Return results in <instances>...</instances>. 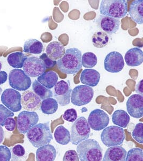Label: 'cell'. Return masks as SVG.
Here are the masks:
<instances>
[{
	"label": "cell",
	"mask_w": 143,
	"mask_h": 161,
	"mask_svg": "<svg viewBox=\"0 0 143 161\" xmlns=\"http://www.w3.org/2000/svg\"><path fill=\"white\" fill-rule=\"evenodd\" d=\"M82 52L77 48L66 50L64 55L56 61L60 71L66 74H75L82 68Z\"/></svg>",
	"instance_id": "6da1fadb"
},
{
	"label": "cell",
	"mask_w": 143,
	"mask_h": 161,
	"mask_svg": "<svg viewBox=\"0 0 143 161\" xmlns=\"http://www.w3.org/2000/svg\"><path fill=\"white\" fill-rule=\"evenodd\" d=\"M29 141L33 147H39L48 145L53 140L49 123H39L32 127L26 133Z\"/></svg>",
	"instance_id": "7a4b0ae2"
},
{
	"label": "cell",
	"mask_w": 143,
	"mask_h": 161,
	"mask_svg": "<svg viewBox=\"0 0 143 161\" xmlns=\"http://www.w3.org/2000/svg\"><path fill=\"white\" fill-rule=\"evenodd\" d=\"M77 152L81 161H101L103 149L98 141L87 139L77 145Z\"/></svg>",
	"instance_id": "3957f363"
},
{
	"label": "cell",
	"mask_w": 143,
	"mask_h": 161,
	"mask_svg": "<svg viewBox=\"0 0 143 161\" xmlns=\"http://www.w3.org/2000/svg\"><path fill=\"white\" fill-rule=\"evenodd\" d=\"M99 10L103 16L119 19L127 15L128 3L125 0H103Z\"/></svg>",
	"instance_id": "277c9868"
},
{
	"label": "cell",
	"mask_w": 143,
	"mask_h": 161,
	"mask_svg": "<svg viewBox=\"0 0 143 161\" xmlns=\"http://www.w3.org/2000/svg\"><path fill=\"white\" fill-rule=\"evenodd\" d=\"M91 128L87 121L84 117L76 119L71 128L70 141L73 145H77L90 137Z\"/></svg>",
	"instance_id": "5b68a950"
},
{
	"label": "cell",
	"mask_w": 143,
	"mask_h": 161,
	"mask_svg": "<svg viewBox=\"0 0 143 161\" xmlns=\"http://www.w3.org/2000/svg\"><path fill=\"white\" fill-rule=\"evenodd\" d=\"M101 140L103 143L108 147L119 146L124 141V130L118 126L107 127L101 133Z\"/></svg>",
	"instance_id": "8992f818"
},
{
	"label": "cell",
	"mask_w": 143,
	"mask_h": 161,
	"mask_svg": "<svg viewBox=\"0 0 143 161\" xmlns=\"http://www.w3.org/2000/svg\"><path fill=\"white\" fill-rule=\"evenodd\" d=\"M9 82L12 89L25 92L31 86V80L22 69L11 70L9 74Z\"/></svg>",
	"instance_id": "52a82bcc"
},
{
	"label": "cell",
	"mask_w": 143,
	"mask_h": 161,
	"mask_svg": "<svg viewBox=\"0 0 143 161\" xmlns=\"http://www.w3.org/2000/svg\"><path fill=\"white\" fill-rule=\"evenodd\" d=\"M93 96L94 90L91 87L80 85L72 90L71 102L76 106H83L91 102Z\"/></svg>",
	"instance_id": "ba28073f"
},
{
	"label": "cell",
	"mask_w": 143,
	"mask_h": 161,
	"mask_svg": "<svg viewBox=\"0 0 143 161\" xmlns=\"http://www.w3.org/2000/svg\"><path fill=\"white\" fill-rule=\"evenodd\" d=\"M39 119V115L35 112H21L17 119V127L19 132L20 133H26L29 129L37 124Z\"/></svg>",
	"instance_id": "9c48e42d"
},
{
	"label": "cell",
	"mask_w": 143,
	"mask_h": 161,
	"mask_svg": "<svg viewBox=\"0 0 143 161\" xmlns=\"http://www.w3.org/2000/svg\"><path fill=\"white\" fill-rule=\"evenodd\" d=\"M1 102L7 108L13 112L22 110L21 95L18 91L11 89H7L1 95Z\"/></svg>",
	"instance_id": "30bf717a"
},
{
	"label": "cell",
	"mask_w": 143,
	"mask_h": 161,
	"mask_svg": "<svg viewBox=\"0 0 143 161\" xmlns=\"http://www.w3.org/2000/svg\"><path fill=\"white\" fill-rule=\"evenodd\" d=\"M87 123L92 130L100 131L107 127L109 123V118L104 111L95 109L90 112Z\"/></svg>",
	"instance_id": "8fae6325"
},
{
	"label": "cell",
	"mask_w": 143,
	"mask_h": 161,
	"mask_svg": "<svg viewBox=\"0 0 143 161\" xmlns=\"http://www.w3.org/2000/svg\"><path fill=\"white\" fill-rule=\"evenodd\" d=\"M24 73L29 77H39L46 71L44 63L39 58L30 57L26 59L23 66Z\"/></svg>",
	"instance_id": "7c38bea8"
},
{
	"label": "cell",
	"mask_w": 143,
	"mask_h": 161,
	"mask_svg": "<svg viewBox=\"0 0 143 161\" xmlns=\"http://www.w3.org/2000/svg\"><path fill=\"white\" fill-rule=\"evenodd\" d=\"M54 87V98L57 103L61 106L69 104L72 90L69 84L64 80L57 82Z\"/></svg>",
	"instance_id": "4fadbf2b"
},
{
	"label": "cell",
	"mask_w": 143,
	"mask_h": 161,
	"mask_svg": "<svg viewBox=\"0 0 143 161\" xmlns=\"http://www.w3.org/2000/svg\"><path fill=\"white\" fill-rule=\"evenodd\" d=\"M124 66L123 57L118 52H111L106 55L104 61V67L106 71L116 73L122 71Z\"/></svg>",
	"instance_id": "5bb4252c"
},
{
	"label": "cell",
	"mask_w": 143,
	"mask_h": 161,
	"mask_svg": "<svg viewBox=\"0 0 143 161\" xmlns=\"http://www.w3.org/2000/svg\"><path fill=\"white\" fill-rule=\"evenodd\" d=\"M41 99L32 90H26L21 96V105L28 111L38 110L41 104Z\"/></svg>",
	"instance_id": "9a60e30c"
},
{
	"label": "cell",
	"mask_w": 143,
	"mask_h": 161,
	"mask_svg": "<svg viewBox=\"0 0 143 161\" xmlns=\"http://www.w3.org/2000/svg\"><path fill=\"white\" fill-rule=\"evenodd\" d=\"M127 109L132 117L139 119L143 115V97L134 94L129 98L127 102Z\"/></svg>",
	"instance_id": "2e32d148"
},
{
	"label": "cell",
	"mask_w": 143,
	"mask_h": 161,
	"mask_svg": "<svg viewBox=\"0 0 143 161\" xmlns=\"http://www.w3.org/2000/svg\"><path fill=\"white\" fill-rule=\"evenodd\" d=\"M98 26L107 34L113 35L118 32L120 25V20L110 17L100 15L97 20Z\"/></svg>",
	"instance_id": "e0dca14e"
},
{
	"label": "cell",
	"mask_w": 143,
	"mask_h": 161,
	"mask_svg": "<svg viewBox=\"0 0 143 161\" xmlns=\"http://www.w3.org/2000/svg\"><path fill=\"white\" fill-rule=\"evenodd\" d=\"M127 153L122 146L110 147L106 151L103 161H125Z\"/></svg>",
	"instance_id": "ac0fdd59"
},
{
	"label": "cell",
	"mask_w": 143,
	"mask_h": 161,
	"mask_svg": "<svg viewBox=\"0 0 143 161\" xmlns=\"http://www.w3.org/2000/svg\"><path fill=\"white\" fill-rule=\"evenodd\" d=\"M81 82L87 86L94 87L97 86L100 80V74L93 69L83 70L80 77Z\"/></svg>",
	"instance_id": "d6986e66"
},
{
	"label": "cell",
	"mask_w": 143,
	"mask_h": 161,
	"mask_svg": "<svg viewBox=\"0 0 143 161\" xmlns=\"http://www.w3.org/2000/svg\"><path fill=\"white\" fill-rule=\"evenodd\" d=\"M57 153L55 147L52 145H45L38 148L36 152L37 161H54Z\"/></svg>",
	"instance_id": "ffe728a7"
},
{
	"label": "cell",
	"mask_w": 143,
	"mask_h": 161,
	"mask_svg": "<svg viewBox=\"0 0 143 161\" xmlns=\"http://www.w3.org/2000/svg\"><path fill=\"white\" fill-rule=\"evenodd\" d=\"M125 61L127 65L130 67H137L143 62V52L140 48H131L125 54Z\"/></svg>",
	"instance_id": "44dd1931"
},
{
	"label": "cell",
	"mask_w": 143,
	"mask_h": 161,
	"mask_svg": "<svg viewBox=\"0 0 143 161\" xmlns=\"http://www.w3.org/2000/svg\"><path fill=\"white\" fill-rule=\"evenodd\" d=\"M66 48L62 43L59 42H53L46 47V54L53 61L58 60L64 55Z\"/></svg>",
	"instance_id": "7402d4cb"
},
{
	"label": "cell",
	"mask_w": 143,
	"mask_h": 161,
	"mask_svg": "<svg viewBox=\"0 0 143 161\" xmlns=\"http://www.w3.org/2000/svg\"><path fill=\"white\" fill-rule=\"evenodd\" d=\"M131 19L137 24H142L143 23V1L136 0L131 4L129 10Z\"/></svg>",
	"instance_id": "603a6c76"
},
{
	"label": "cell",
	"mask_w": 143,
	"mask_h": 161,
	"mask_svg": "<svg viewBox=\"0 0 143 161\" xmlns=\"http://www.w3.org/2000/svg\"><path fill=\"white\" fill-rule=\"evenodd\" d=\"M59 80L57 73L55 71H45L42 75L38 77L37 80L43 86L48 89H51L55 86Z\"/></svg>",
	"instance_id": "cb8c5ba5"
},
{
	"label": "cell",
	"mask_w": 143,
	"mask_h": 161,
	"mask_svg": "<svg viewBox=\"0 0 143 161\" xmlns=\"http://www.w3.org/2000/svg\"><path fill=\"white\" fill-rule=\"evenodd\" d=\"M130 118L127 112L124 110H118L114 112L112 115V121L114 124L121 128H125L130 123Z\"/></svg>",
	"instance_id": "d4e9b609"
},
{
	"label": "cell",
	"mask_w": 143,
	"mask_h": 161,
	"mask_svg": "<svg viewBox=\"0 0 143 161\" xmlns=\"http://www.w3.org/2000/svg\"><path fill=\"white\" fill-rule=\"evenodd\" d=\"M42 42L35 39H29L26 40L24 45L23 51L25 53L39 54L43 50Z\"/></svg>",
	"instance_id": "484cf974"
},
{
	"label": "cell",
	"mask_w": 143,
	"mask_h": 161,
	"mask_svg": "<svg viewBox=\"0 0 143 161\" xmlns=\"http://www.w3.org/2000/svg\"><path fill=\"white\" fill-rule=\"evenodd\" d=\"M54 137L55 141L61 145H68L71 140L70 132L63 126H59L56 128Z\"/></svg>",
	"instance_id": "4316f807"
},
{
	"label": "cell",
	"mask_w": 143,
	"mask_h": 161,
	"mask_svg": "<svg viewBox=\"0 0 143 161\" xmlns=\"http://www.w3.org/2000/svg\"><path fill=\"white\" fill-rule=\"evenodd\" d=\"M28 56L22 52H15L10 54L7 58V61L10 66L18 69L23 68L24 61Z\"/></svg>",
	"instance_id": "83f0119b"
},
{
	"label": "cell",
	"mask_w": 143,
	"mask_h": 161,
	"mask_svg": "<svg viewBox=\"0 0 143 161\" xmlns=\"http://www.w3.org/2000/svg\"><path fill=\"white\" fill-rule=\"evenodd\" d=\"M32 89L34 93L40 97L41 100L51 98L53 96L51 90L48 89L35 80L32 83Z\"/></svg>",
	"instance_id": "f1b7e54d"
},
{
	"label": "cell",
	"mask_w": 143,
	"mask_h": 161,
	"mask_svg": "<svg viewBox=\"0 0 143 161\" xmlns=\"http://www.w3.org/2000/svg\"><path fill=\"white\" fill-rule=\"evenodd\" d=\"M58 109L57 101L52 98H48L44 99L41 102L40 110L43 114H55Z\"/></svg>",
	"instance_id": "f546056e"
},
{
	"label": "cell",
	"mask_w": 143,
	"mask_h": 161,
	"mask_svg": "<svg viewBox=\"0 0 143 161\" xmlns=\"http://www.w3.org/2000/svg\"><path fill=\"white\" fill-rule=\"evenodd\" d=\"M93 46L97 48H103L107 45L109 41V36L103 31L95 32L92 38Z\"/></svg>",
	"instance_id": "4dcf8cb0"
},
{
	"label": "cell",
	"mask_w": 143,
	"mask_h": 161,
	"mask_svg": "<svg viewBox=\"0 0 143 161\" xmlns=\"http://www.w3.org/2000/svg\"><path fill=\"white\" fill-rule=\"evenodd\" d=\"M97 62V57L92 52H86L82 56V64L85 68H93Z\"/></svg>",
	"instance_id": "1f68e13d"
},
{
	"label": "cell",
	"mask_w": 143,
	"mask_h": 161,
	"mask_svg": "<svg viewBox=\"0 0 143 161\" xmlns=\"http://www.w3.org/2000/svg\"><path fill=\"white\" fill-rule=\"evenodd\" d=\"M125 161H143V150L140 148H132L127 153Z\"/></svg>",
	"instance_id": "d6a6232c"
},
{
	"label": "cell",
	"mask_w": 143,
	"mask_h": 161,
	"mask_svg": "<svg viewBox=\"0 0 143 161\" xmlns=\"http://www.w3.org/2000/svg\"><path fill=\"white\" fill-rule=\"evenodd\" d=\"M25 150L20 145H17L12 149L11 161H22L25 155Z\"/></svg>",
	"instance_id": "836d02e7"
},
{
	"label": "cell",
	"mask_w": 143,
	"mask_h": 161,
	"mask_svg": "<svg viewBox=\"0 0 143 161\" xmlns=\"http://www.w3.org/2000/svg\"><path fill=\"white\" fill-rule=\"evenodd\" d=\"M132 137L140 144L143 143V124L138 123L132 133Z\"/></svg>",
	"instance_id": "e575fe53"
},
{
	"label": "cell",
	"mask_w": 143,
	"mask_h": 161,
	"mask_svg": "<svg viewBox=\"0 0 143 161\" xmlns=\"http://www.w3.org/2000/svg\"><path fill=\"white\" fill-rule=\"evenodd\" d=\"M14 114L3 105L0 104V126H4V122L8 118L13 117Z\"/></svg>",
	"instance_id": "d590c367"
},
{
	"label": "cell",
	"mask_w": 143,
	"mask_h": 161,
	"mask_svg": "<svg viewBox=\"0 0 143 161\" xmlns=\"http://www.w3.org/2000/svg\"><path fill=\"white\" fill-rule=\"evenodd\" d=\"M11 153L10 149L6 146H0V161H10Z\"/></svg>",
	"instance_id": "8d00e7d4"
},
{
	"label": "cell",
	"mask_w": 143,
	"mask_h": 161,
	"mask_svg": "<svg viewBox=\"0 0 143 161\" xmlns=\"http://www.w3.org/2000/svg\"><path fill=\"white\" fill-rule=\"evenodd\" d=\"M63 117L64 120L70 123L75 122L77 118V111L74 108L68 109L64 112Z\"/></svg>",
	"instance_id": "74e56055"
},
{
	"label": "cell",
	"mask_w": 143,
	"mask_h": 161,
	"mask_svg": "<svg viewBox=\"0 0 143 161\" xmlns=\"http://www.w3.org/2000/svg\"><path fill=\"white\" fill-rule=\"evenodd\" d=\"M63 161H79V158L75 150H69L66 152Z\"/></svg>",
	"instance_id": "f35d334b"
},
{
	"label": "cell",
	"mask_w": 143,
	"mask_h": 161,
	"mask_svg": "<svg viewBox=\"0 0 143 161\" xmlns=\"http://www.w3.org/2000/svg\"><path fill=\"white\" fill-rule=\"evenodd\" d=\"M39 59L44 63L46 69L53 68L56 64V61L52 60L50 59V58L48 57L46 53L42 54L39 58Z\"/></svg>",
	"instance_id": "ab89813d"
},
{
	"label": "cell",
	"mask_w": 143,
	"mask_h": 161,
	"mask_svg": "<svg viewBox=\"0 0 143 161\" xmlns=\"http://www.w3.org/2000/svg\"><path fill=\"white\" fill-rule=\"evenodd\" d=\"M4 126L8 131H13L15 130L16 127V123L15 119L12 117L8 118L4 122Z\"/></svg>",
	"instance_id": "60d3db41"
},
{
	"label": "cell",
	"mask_w": 143,
	"mask_h": 161,
	"mask_svg": "<svg viewBox=\"0 0 143 161\" xmlns=\"http://www.w3.org/2000/svg\"><path fill=\"white\" fill-rule=\"evenodd\" d=\"M136 92L138 95L143 96V80H141L138 82L136 86Z\"/></svg>",
	"instance_id": "b9f144b4"
},
{
	"label": "cell",
	"mask_w": 143,
	"mask_h": 161,
	"mask_svg": "<svg viewBox=\"0 0 143 161\" xmlns=\"http://www.w3.org/2000/svg\"><path fill=\"white\" fill-rule=\"evenodd\" d=\"M8 79V74L6 71H0V85L6 82Z\"/></svg>",
	"instance_id": "7bdbcfd3"
},
{
	"label": "cell",
	"mask_w": 143,
	"mask_h": 161,
	"mask_svg": "<svg viewBox=\"0 0 143 161\" xmlns=\"http://www.w3.org/2000/svg\"><path fill=\"white\" fill-rule=\"evenodd\" d=\"M4 137V132L2 126H0V144L3 142Z\"/></svg>",
	"instance_id": "ee69618b"
},
{
	"label": "cell",
	"mask_w": 143,
	"mask_h": 161,
	"mask_svg": "<svg viewBox=\"0 0 143 161\" xmlns=\"http://www.w3.org/2000/svg\"><path fill=\"white\" fill-rule=\"evenodd\" d=\"M2 64H1V62H0V70L2 69Z\"/></svg>",
	"instance_id": "f6af8a7d"
},
{
	"label": "cell",
	"mask_w": 143,
	"mask_h": 161,
	"mask_svg": "<svg viewBox=\"0 0 143 161\" xmlns=\"http://www.w3.org/2000/svg\"><path fill=\"white\" fill-rule=\"evenodd\" d=\"M2 88H0V95L1 94V93H2Z\"/></svg>",
	"instance_id": "bcb514c9"
}]
</instances>
